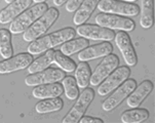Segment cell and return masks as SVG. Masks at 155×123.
Here are the masks:
<instances>
[{
    "label": "cell",
    "mask_w": 155,
    "mask_h": 123,
    "mask_svg": "<svg viewBox=\"0 0 155 123\" xmlns=\"http://www.w3.org/2000/svg\"><path fill=\"white\" fill-rule=\"evenodd\" d=\"M76 31L73 28H64L43 37H39L36 40L32 41L28 46V52L30 54H39L45 52L48 49H51L60 44L65 43L68 40H71L75 37Z\"/></svg>",
    "instance_id": "obj_1"
},
{
    "label": "cell",
    "mask_w": 155,
    "mask_h": 123,
    "mask_svg": "<svg viewBox=\"0 0 155 123\" xmlns=\"http://www.w3.org/2000/svg\"><path fill=\"white\" fill-rule=\"evenodd\" d=\"M59 15V9L54 8V7H49L38 20H36L24 32L23 39L27 42H32V41L41 37L43 34H45L51 29L54 23L58 20Z\"/></svg>",
    "instance_id": "obj_2"
},
{
    "label": "cell",
    "mask_w": 155,
    "mask_h": 123,
    "mask_svg": "<svg viewBox=\"0 0 155 123\" xmlns=\"http://www.w3.org/2000/svg\"><path fill=\"white\" fill-rule=\"evenodd\" d=\"M47 9H48V5L45 2L36 3L31 8H27L12 22L9 26V32L12 34H15V35L24 33Z\"/></svg>",
    "instance_id": "obj_3"
},
{
    "label": "cell",
    "mask_w": 155,
    "mask_h": 123,
    "mask_svg": "<svg viewBox=\"0 0 155 123\" xmlns=\"http://www.w3.org/2000/svg\"><path fill=\"white\" fill-rule=\"evenodd\" d=\"M97 7L104 14L121 17H137L140 14V8L137 4L118 0H100Z\"/></svg>",
    "instance_id": "obj_4"
},
{
    "label": "cell",
    "mask_w": 155,
    "mask_h": 123,
    "mask_svg": "<svg viewBox=\"0 0 155 123\" xmlns=\"http://www.w3.org/2000/svg\"><path fill=\"white\" fill-rule=\"evenodd\" d=\"M94 99V91L93 88H84L82 92L76 99V102L72 109L63 119V123H77L81 117L84 115L88 106Z\"/></svg>",
    "instance_id": "obj_5"
},
{
    "label": "cell",
    "mask_w": 155,
    "mask_h": 123,
    "mask_svg": "<svg viewBox=\"0 0 155 123\" xmlns=\"http://www.w3.org/2000/svg\"><path fill=\"white\" fill-rule=\"evenodd\" d=\"M96 24L107 29H117L124 32L133 31L136 27L135 22L127 17H121L111 14H99L96 17Z\"/></svg>",
    "instance_id": "obj_6"
},
{
    "label": "cell",
    "mask_w": 155,
    "mask_h": 123,
    "mask_svg": "<svg viewBox=\"0 0 155 123\" xmlns=\"http://www.w3.org/2000/svg\"><path fill=\"white\" fill-rule=\"evenodd\" d=\"M130 69L128 66L117 67L108 77L105 78L99 84L98 93L102 96L109 95L111 91L116 89L122 82H124L130 77Z\"/></svg>",
    "instance_id": "obj_7"
},
{
    "label": "cell",
    "mask_w": 155,
    "mask_h": 123,
    "mask_svg": "<svg viewBox=\"0 0 155 123\" xmlns=\"http://www.w3.org/2000/svg\"><path fill=\"white\" fill-rule=\"evenodd\" d=\"M137 86V82L135 79H127L124 82H122L118 87L116 88V90L112 93L109 98H107L103 102L102 105V108L104 111H112L114 110L116 107L119 106L120 104L130 95V92L135 89V87Z\"/></svg>",
    "instance_id": "obj_8"
},
{
    "label": "cell",
    "mask_w": 155,
    "mask_h": 123,
    "mask_svg": "<svg viewBox=\"0 0 155 123\" xmlns=\"http://www.w3.org/2000/svg\"><path fill=\"white\" fill-rule=\"evenodd\" d=\"M66 76L64 71L56 68H47L41 72L33 73L25 78V83L28 86H37L46 83L59 82Z\"/></svg>",
    "instance_id": "obj_9"
},
{
    "label": "cell",
    "mask_w": 155,
    "mask_h": 123,
    "mask_svg": "<svg viewBox=\"0 0 155 123\" xmlns=\"http://www.w3.org/2000/svg\"><path fill=\"white\" fill-rule=\"evenodd\" d=\"M119 66V59L116 54L110 53L108 56L104 57L102 61L96 68L94 72L91 75L89 83L94 86L99 85L105 78L108 77L116 68Z\"/></svg>",
    "instance_id": "obj_10"
},
{
    "label": "cell",
    "mask_w": 155,
    "mask_h": 123,
    "mask_svg": "<svg viewBox=\"0 0 155 123\" xmlns=\"http://www.w3.org/2000/svg\"><path fill=\"white\" fill-rule=\"evenodd\" d=\"M76 34H78L82 38L91 39V40L100 41H111L115 37V33L112 30L99 25H80L77 26Z\"/></svg>",
    "instance_id": "obj_11"
},
{
    "label": "cell",
    "mask_w": 155,
    "mask_h": 123,
    "mask_svg": "<svg viewBox=\"0 0 155 123\" xmlns=\"http://www.w3.org/2000/svg\"><path fill=\"white\" fill-rule=\"evenodd\" d=\"M115 43H116L118 49L121 52L123 59H124L125 64L128 67H134L138 63V57H137L136 50L133 46L130 37L128 36L127 33L124 31L118 32L115 35Z\"/></svg>",
    "instance_id": "obj_12"
},
{
    "label": "cell",
    "mask_w": 155,
    "mask_h": 123,
    "mask_svg": "<svg viewBox=\"0 0 155 123\" xmlns=\"http://www.w3.org/2000/svg\"><path fill=\"white\" fill-rule=\"evenodd\" d=\"M33 62V56L28 53H19L9 59H5L0 62V74H10L28 68Z\"/></svg>",
    "instance_id": "obj_13"
},
{
    "label": "cell",
    "mask_w": 155,
    "mask_h": 123,
    "mask_svg": "<svg viewBox=\"0 0 155 123\" xmlns=\"http://www.w3.org/2000/svg\"><path fill=\"white\" fill-rule=\"evenodd\" d=\"M113 51V45L109 41H103L99 44L87 46L78 53V60L80 62H87L99 57H104Z\"/></svg>",
    "instance_id": "obj_14"
},
{
    "label": "cell",
    "mask_w": 155,
    "mask_h": 123,
    "mask_svg": "<svg viewBox=\"0 0 155 123\" xmlns=\"http://www.w3.org/2000/svg\"><path fill=\"white\" fill-rule=\"evenodd\" d=\"M33 0H15L0 11V24L5 25L12 23L15 18L32 4Z\"/></svg>",
    "instance_id": "obj_15"
},
{
    "label": "cell",
    "mask_w": 155,
    "mask_h": 123,
    "mask_svg": "<svg viewBox=\"0 0 155 123\" xmlns=\"http://www.w3.org/2000/svg\"><path fill=\"white\" fill-rule=\"evenodd\" d=\"M153 83L150 80H144L143 82L140 83L138 87H135L130 95L127 98V106L130 108H137L143 103L144 99L151 93L153 90Z\"/></svg>",
    "instance_id": "obj_16"
},
{
    "label": "cell",
    "mask_w": 155,
    "mask_h": 123,
    "mask_svg": "<svg viewBox=\"0 0 155 123\" xmlns=\"http://www.w3.org/2000/svg\"><path fill=\"white\" fill-rule=\"evenodd\" d=\"M64 92L63 85L59 82L46 83V84L37 85L32 90V95L36 99H51L58 98Z\"/></svg>",
    "instance_id": "obj_17"
},
{
    "label": "cell",
    "mask_w": 155,
    "mask_h": 123,
    "mask_svg": "<svg viewBox=\"0 0 155 123\" xmlns=\"http://www.w3.org/2000/svg\"><path fill=\"white\" fill-rule=\"evenodd\" d=\"M99 1L100 0H83V2L76 10L73 18V23L77 26L84 24L97 8Z\"/></svg>",
    "instance_id": "obj_18"
},
{
    "label": "cell",
    "mask_w": 155,
    "mask_h": 123,
    "mask_svg": "<svg viewBox=\"0 0 155 123\" xmlns=\"http://www.w3.org/2000/svg\"><path fill=\"white\" fill-rule=\"evenodd\" d=\"M140 25L144 29H150L154 24V1L140 0Z\"/></svg>",
    "instance_id": "obj_19"
},
{
    "label": "cell",
    "mask_w": 155,
    "mask_h": 123,
    "mask_svg": "<svg viewBox=\"0 0 155 123\" xmlns=\"http://www.w3.org/2000/svg\"><path fill=\"white\" fill-rule=\"evenodd\" d=\"M64 107V102L62 99L58 98H51V99H43L39 103L36 104L35 110L39 114H46L51 113V112H58L63 109Z\"/></svg>",
    "instance_id": "obj_20"
},
{
    "label": "cell",
    "mask_w": 155,
    "mask_h": 123,
    "mask_svg": "<svg viewBox=\"0 0 155 123\" xmlns=\"http://www.w3.org/2000/svg\"><path fill=\"white\" fill-rule=\"evenodd\" d=\"M54 50L48 49L47 51H45V53H44L43 56L34 60V61L31 63L30 66L28 67L29 74L41 72V71H43V70L47 69V68L54 63Z\"/></svg>",
    "instance_id": "obj_21"
},
{
    "label": "cell",
    "mask_w": 155,
    "mask_h": 123,
    "mask_svg": "<svg viewBox=\"0 0 155 123\" xmlns=\"http://www.w3.org/2000/svg\"><path fill=\"white\" fill-rule=\"evenodd\" d=\"M91 66L86 62H80L78 65H76L75 68V80L77 82L78 88L84 89L89 85L91 80Z\"/></svg>",
    "instance_id": "obj_22"
},
{
    "label": "cell",
    "mask_w": 155,
    "mask_h": 123,
    "mask_svg": "<svg viewBox=\"0 0 155 123\" xmlns=\"http://www.w3.org/2000/svg\"><path fill=\"white\" fill-rule=\"evenodd\" d=\"M89 46V41L85 38H76V39H71V40L66 41L65 43H63L61 51L65 56L69 57L72 54L76 53V52H79L82 49L86 48Z\"/></svg>",
    "instance_id": "obj_23"
},
{
    "label": "cell",
    "mask_w": 155,
    "mask_h": 123,
    "mask_svg": "<svg viewBox=\"0 0 155 123\" xmlns=\"http://www.w3.org/2000/svg\"><path fill=\"white\" fill-rule=\"evenodd\" d=\"M149 118V112L146 109L132 108L121 114V121L123 123H139Z\"/></svg>",
    "instance_id": "obj_24"
},
{
    "label": "cell",
    "mask_w": 155,
    "mask_h": 123,
    "mask_svg": "<svg viewBox=\"0 0 155 123\" xmlns=\"http://www.w3.org/2000/svg\"><path fill=\"white\" fill-rule=\"evenodd\" d=\"M12 33L7 29H0V56L3 59H9L12 57Z\"/></svg>",
    "instance_id": "obj_25"
},
{
    "label": "cell",
    "mask_w": 155,
    "mask_h": 123,
    "mask_svg": "<svg viewBox=\"0 0 155 123\" xmlns=\"http://www.w3.org/2000/svg\"><path fill=\"white\" fill-rule=\"evenodd\" d=\"M62 85L67 99H71V101H74V99L78 98L79 89H78L77 82H76L74 77H72V76H65L62 79Z\"/></svg>",
    "instance_id": "obj_26"
},
{
    "label": "cell",
    "mask_w": 155,
    "mask_h": 123,
    "mask_svg": "<svg viewBox=\"0 0 155 123\" xmlns=\"http://www.w3.org/2000/svg\"><path fill=\"white\" fill-rule=\"evenodd\" d=\"M54 63L65 72H73L76 68V63L72 59H70L69 57L65 56L61 50L54 51Z\"/></svg>",
    "instance_id": "obj_27"
},
{
    "label": "cell",
    "mask_w": 155,
    "mask_h": 123,
    "mask_svg": "<svg viewBox=\"0 0 155 123\" xmlns=\"http://www.w3.org/2000/svg\"><path fill=\"white\" fill-rule=\"evenodd\" d=\"M83 0H67L66 2V10L68 12H74L77 10Z\"/></svg>",
    "instance_id": "obj_28"
},
{
    "label": "cell",
    "mask_w": 155,
    "mask_h": 123,
    "mask_svg": "<svg viewBox=\"0 0 155 123\" xmlns=\"http://www.w3.org/2000/svg\"><path fill=\"white\" fill-rule=\"evenodd\" d=\"M80 123H103V120L91 116H82L79 120Z\"/></svg>",
    "instance_id": "obj_29"
},
{
    "label": "cell",
    "mask_w": 155,
    "mask_h": 123,
    "mask_svg": "<svg viewBox=\"0 0 155 123\" xmlns=\"http://www.w3.org/2000/svg\"><path fill=\"white\" fill-rule=\"evenodd\" d=\"M66 2H67V0H54V4L58 7L62 6V5L65 4Z\"/></svg>",
    "instance_id": "obj_30"
},
{
    "label": "cell",
    "mask_w": 155,
    "mask_h": 123,
    "mask_svg": "<svg viewBox=\"0 0 155 123\" xmlns=\"http://www.w3.org/2000/svg\"><path fill=\"white\" fill-rule=\"evenodd\" d=\"M46 0H33V2L35 3H42V2H45Z\"/></svg>",
    "instance_id": "obj_31"
},
{
    "label": "cell",
    "mask_w": 155,
    "mask_h": 123,
    "mask_svg": "<svg viewBox=\"0 0 155 123\" xmlns=\"http://www.w3.org/2000/svg\"><path fill=\"white\" fill-rule=\"evenodd\" d=\"M123 1H125V2H130V3H133V2L137 1V0H123Z\"/></svg>",
    "instance_id": "obj_32"
},
{
    "label": "cell",
    "mask_w": 155,
    "mask_h": 123,
    "mask_svg": "<svg viewBox=\"0 0 155 123\" xmlns=\"http://www.w3.org/2000/svg\"><path fill=\"white\" fill-rule=\"evenodd\" d=\"M5 2H6V3H12V1H15V0H4Z\"/></svg>",
    "instance_id": "obj_33"
}]
</instances>
